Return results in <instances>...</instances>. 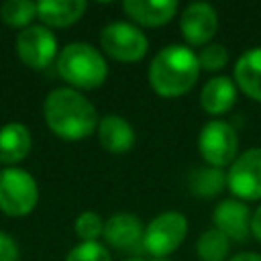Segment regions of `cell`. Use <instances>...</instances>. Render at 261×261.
Segmentation results:
<instances>
[{
	"label": "cell",
	"instance_id": "27",
	"mask_svg": "<svg viewBox=\"0 0 261 261\" xmlns=\"http://www.w3.org/2000/svg\"><path fill=\"white\" fill-rule=\"evenodd\" d=\"M230 261H261V255H259V253H251V251H247V253H239V255H234Z\"/></svg>",
	"mask_w": 261,
	"mask_h": 261
},
{
	"label": "cell",
	"instance_id": "5",
	"mask_svg": "<svg viewBox=\"0 0 261 261\" xmlns=\"http://www.w3.org/2000/svg\"><path fill=\"white\" fill-rule=\"evenodd\" d=\"M186 232H188V220L184 214L175 210L161 212L147 224L143 232V245L153 257L161 259L173 253L181 245V241L186 239Z\"/></svg>",
	"mask_w": 261,
	"mask_h": 261
},
{
	"label": "cell",
	"instance_id": "6",
	"mask_svg": "<svg viewBox=\"0 0 261 261\" xmlns=\"http://www.w3.org/2000/svg\"><path fill=\"white\" fill-rule=\"evenodd\" d=\"M239 139L234 128L224 120H210L198 137V149L210 167H224L234 161Z\"/></svg>",
	"mask_w": 261,
	"mask_h": 261
},
{
	"label": "cell",
	"instance_id": "21",
	"mask_svg": "<svg viewBox=\"0 0 261 261\" xmlns=\"http://www.w3.org/2000/svg\"><path fill=\"white\" fill-rule=\"evenodd\" d=\"M0 16L12 27H24L37 16V2L31 0H8L0 6Z\"/></svg>",
	"mask_w": 261,
	"mask_h": 261
},
{
	"label": "cell",
	"instance_id": "18",
	"mask_svg": "<svg viewBox=\"0 0 261 261\" xmlns=\"http://www.w3.org/2000/svg\"><path fill=\"white\" fill-rule=\"evenodd\" d=\"M86 10L84 0H41L37 2V14L51 27H67L82 18Z\"/></svg>",
	"mask_w": 261,
	"mask_h": 261
},
{
	"label": "cell",
	"instance_id": "28",
	"mask_svg": "<svg viewBox=\"0 0 261 261\" xmlns=\"http://www.w3.org/2000/svg\"><path fill=\"white\" fill-rule=\"evenodd\" d=\"M128 261H145V259H141V257H133V259H128Z\"/></svg>",
	"mask_w": 261,
	"mask_h": 261
},
{
	"label": "cell",
	"instance_id": "10",
	"mask_svg": "<svg viewBox=\"0 0 261 261\" xmlns=\"http://www.w3.org/2000/svg\"><path fill=\"white\" fill-rule=\"evenodd\" d=\"M181 35L190 45H206L218 27L216 10L206 2H192L179 16Z\"/></svg>",
	"mask_w": 261,
	"mask_h": 261
},
{
	"label": "cell",
	"instance_id": "2",
	"mask_svg": "<svg viewBox=\"0 0 261 261\" xmlns=\"http://www.w3.org/2000/svg\"><path fill=\"white\" fill-rule=\"evenodd\" d=\"M198 73V55L186 45L163 47L149 65V82L163 98H175L192 90Z\"/></svg>",
	"mask_w": 261,
	"mask_h": 261
},
{
	"label": "cell",
	"instance_id": "4",
	"mask_svg": "<svg viewBox=\"0 0 261 261\" xmlns=\"http://www.w3.org/2000/svg\"><path fill=\"white\" fill-rule=\"evenodd\" d=\"M39 198L35 177L20 167H6L0 171V210L8 216L29 214Z\"/></svg>",
	"mask_w": 261,
	"mask_h": 261
},
{
	"label": "cell",
	"instance_id": "19",
	"mask_svg": "<svg viewBox=\"0 0 261 261\" xmlns=\"http://www.w3.org/2000/svg\"><path fill=\"white\" fill-rule=\"evenodd\" d=\"M224 186H226V173H222V169H218V167L196 169L190 177L192 192L202 198H212V196L220 194L224 190Z\"/></svg>",
	"mask_w": 261,
	"mask_h": 261
},
{
	"label": "cell",
	"instance_id": "14",
	"mask_svg": "<svg viewBox=\"0 0 261 261\" xmlns=\"http://www.w3.org/2000/svg\"><path fill=\"white\" fill-rule=\"evenodd\" d=\"M100 145L110 153H126L135 145V130L128 120L118 114H106L98 122Z\"/></svg>",
	"mask_w": 261,
	"mask_h": 261
},
{
	"label": "cell",
	"instance_id": "17",
	"mask_svg": "<svg viewBox=\"0 0 261 261\" xmlns=\"http://www.w3.org/2000/svg\"><path fill=\"white\" fill-rule=\"evenodd\" d=\"M31 133L20 122H8L0 128V161L16 163L31 151Z\"/></svg>",
	"mask_w": 261,
	"mask_h": 261
},
{
	"label": "cell",
	"instance_id": "8",
	"mask_svg": "<svg viewBox=\"0 0 261 261\" xmlns=\"http://www.w3.org/2000/svg\"><path fill=\"white\" fill-rule=\"evenodd\" d=\"M226 186L243 200L261 198V147H253L239 155L228 169Z\"/></svg>",
	"mask_w": 261,
	"mask_h": 261
},
{
	"label": "cell",
	"instance_id": "11",
	"mask_svg": "<svg viewBox=\"0 0 261 261\" xmlns=\"http://www.w3.org/2000/svg\"><path fill=\"white\" fill-rule=\"evenodd\" d=\"M212 220H214V226L224 232L228 239H234V241H243L249 237L251 232V214H249V208L239 202V200H222L214 212H212Z\"/></svg>",
	"mask_w": 261,
	"mask_h": 261
},
{
	"label": "cell",
	"instance_id": "12",
	"mask_svg": "<svg viewBox=\"0 0 261 261\" xmlns=\"http://www.w3.org/2000/svg\"><path fill=\"white\" fill-rule=\"evenodd\" d=\"M143 224L135 214L128 212H120L110 216L104 222V239L108 245L116 247V249H133L139 243H143Z\"/></svg>",
	"mask_w": 261,
	"mask_h": 261
},
{
	"label": "cell",
	"instance_id": "1",
	"mask_svg": "<svg viewBox=\"0 0 261 261\" xmlns=\"http://www.w3.org/2000/svg\"><path fill=\"white\" fill-rule=\"evenodd\" d=\"M49 128L69 141L92 135L98 126L96 108L73 88H55L47 94L43 104Z\"/></svg>",
	"mask_w": 261,
	"mask_h": 261
},
{
	"label": "cell",
	"instance_id": "24",
	"mask_svg": "<svg viewBox=\"0 0 261 261\" xmlns=\"http://www.w3.org/2000/svg\"><path fill=\"white\" fill-rule=\"evenodd\" d=\"M228 61V53L226 49L220 45V43H210V45H204V49L198 53V63L202 69L206 71H216V69H222Z\"/></svg>",
	"mask_w": 261,
	"mask_h": 261
},
{
	"label": "cell",
	"instance_id": "26",
	"mask_svg": "<svg viewBox=\"0 0 261 261\" xmlns=\"http://www.w3.org/2000/svg\"><path fill=\"white\" fill-rule=\"evenodd\" d=\"M251 232L255 234V239L261 241V206L255 210V214L251 216Z\"/></svg>",
	"mask_w": 261,
	"mask_h": 261
},
{
	"label": "cell",
	"instance_id": "22",
	"mask_svg": "<svg viewBox=\"0 0 261 261\" xmlns=\"http://www.w3.org/2000/svg\"><path fill=\"white\" fill-rule=\"evenodd\" d=\"M65 261H112V259L104 245L96 241H86V243L82 241L67 253Z\"/></svg>",
	"mask_w": 261,
	"mask_h": 261
},
{
	"label": "cell",
	"instance_id": "7",
	"mask_svg": "<svg viewBox=\"0 0 261 261\" xmlns=\"http://www.w3.org/2000/svg\"><path fill=\"white\" fill-rule=\"evenodd\" d=\"M102 49L118 61H139L149 49V41L141 29L130 22H110L100 35Z\"/></svg>",
	"mask_w": 261,
	"mask_h": 261
},
{
	"label": "cell",
	"instance_id": "29",
	"mask_svg": "<svg viewBox=\"0 0 261 261\" xmlns=\"http://www.w3.org/2000/svg\"><path fill=\"white\" fill-rule=\"evenodd\" d=\"M155 261H167V259H163V257H161V259H155Z\"/></svg>",
	"mask_w": 261,
	"mask_h": 261
},
{
	"label": "cell",
	"instance_id": "9",
	"mask_svg": "<svg viewBox=\"0 0 261 261\" xmlns=\"http://www.w3.org/2000/svg\"><path fill=\"white\" fill-rule=\"evenodd\" d=\"M16 51H18V57L29 67L43 69L57 55V39L47 27L33 24V27H27L18 33Z\"/></svg>",
	"mask_w": 261,
	"mask_h": 261
},
{
	"label": "cell",
	"instance_id": "15",
	"mask_svg": "<svg viewBox=\"0 0 261 261\" xmlns=\"http://www.w3.org/2000/svg\"><path fill=\"white\" fill-rule=\"evenodd\" d=\"M237 102V88L230 77L218 75L204 84L200 92V104L208 114H224Z\"/></svg>",
	"mask_w": 261,
	"mask_h": 261
},
{
	"label": "cell",
	"instance_id": "13",
	"mask_svg": "<svg viewBox=\"0 0 261 261\" xmlns=\"http://www.w3.org/2000/svg\"><path fill=\"white\" fill-rule=\"evenodd\" d=\"M124 12L139 24L159 27L173 18L177 10L175 0H124Z\"/></svg>",
	"mask_w": 261,
	"mask_h": 261
},
{
	"label": "cell",
	"instance_id": "16",
	"mask_svg": "<svg viewBox=\"0 0 261 261\" xmlns=\"http://www.w3.org/2000/svg\"><path fill=\"white\" fill-rule=\"evenodd\" d=\"M234 80L249 98L261 102V47H253L239 57Z\"/></svg>",
	"mask_w": 261,
	"mask_h": 261
},
{
	"label": "cell",
	"instance_id": "3",
	"mask_svg": "<svg viewBox=\"0 0 261 261\" xmlns=\"http://www.w3.org/2000/svg\"><path fill=\"white\" fill-rule=\"evenodd\" d=\"M57 71L71 86L92 90L104 84L108 65L96 47L88 43H69L57 57Z\"/></svg>",
	"mask_w": 261,
	"mask_h": 261
},
{
	"label": "cell",
	"instance_id": "20",
	"mask_svg": "<svg viewBox=\"0 0 261 261\" xmlns=\"http://www.w3.org/2000/svg\"><path fill=\"white\" fill-rule=\"evenodd\" d=\"M230 249V239L218 228H208L200 234L196 251L202 261H224Z\"/></svg>",
	"mask_w": 261,
	"mask_h": 261
},
{
	"label": "cell",
	"instance_id": "23",
	"mask_svg": "<svg viewBox=\"0 0 261 261\" xmlns=\"http://www.w3.org/2000/svg\"><path fill=\"white\" fill-rule=\"evenodd\" d=\"M104 230V222L102 218L92 212V210H86L82 212L77 218H75V234L86 243V241H96Z\"/></svg>",
	"mask_w": 261,
	"mask_h": 261
},
{
	"label": "cell",
	"instance_id": "25",
	"mask_svg": "<svg viewBox=\"0 0 261 261\" xmlns=\"http://www.w3.org/2000/svg\"><path fill=\"white\" fill-rule=\"evenodd\" d=\"M18 245L16 241L0 230V261H18Z\"/></svg>",
	"mask_w": 261,
	"mask_h": 261
}]
</instances>
